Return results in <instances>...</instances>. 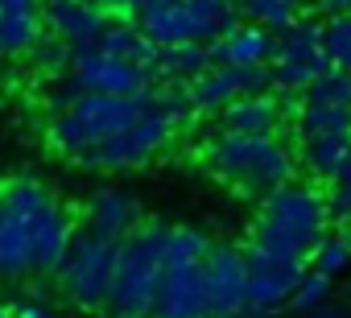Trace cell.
<instances>
[{
	"label": "cell",
	"instance_id": "1",
	"mask_svg": "<svg viewBox=\"0 0 351 318\" xmlns=\"http://www.w3.org/2000/svg\"><path fill=\"white\" fill-rule=\"evenodd\" d=\"M330 203L314 182H289L261 199V215L252 223V248L281 260H310L314 248L330 236Z\"/></svg>",
	"mask_w": 351,
	"mask_h": 318
},
{
	"label": "cell",
	"instance_id": "2",
	"mask_svg": "<svg viewBox=\"0 0 351 318\" xmlns=\"http://www.w3.org/2000/svg\"><path fill=\"white\" fill-rule=\"evenodd\" d=\"M203 162L219 182H228L252 199H265V195L289 186L298 174V153L277 132L273 136H244V132L223 128L219 136L207 140Z\"/></svg>",
	"mask_w": 351,
	"mask_h": 318
},
{
	"label": "cell",
	"instance_id": "3",
	"mask_svg": "<svg viewBox=\"0 0 351 318\" xmlns=\"http://www.w3.org/2000/svg\"><path fill=\"white\" fill-rule=\"evenodd\" d=\"M165 240H169V223H141L120 244L116 281L108 297L112 318H153V297L165 273Z\"/></svg>",
	"mask_w": 351,
	"mask_h": 318
},
{
	"label": "cell",
	"instance_id": "4",
	"mask_svg": "<svg viewBox=\"0 0 351 318\" xmlns=\"http://www.w3.org/2000/svg\"><path fill=\"white\" fill-rule=\"evenodd\" d=\"M149 95V91H145ZM145 95H95L83 91L75 99L71 112H58L50 124V145L62 157L87 162V157L116 132H124L141 112H145Z\"/></svg>",
	"mask_w": 351,
	"mask_h": 318
},
{
	"label": "cell",
	"instance_id": "5",
	"mask_svg": "<svg viewBox=\"0 0 351 318\" xmlns=\"http://www.w3.org/2000/svg\"><path fill=\"white\" fill-rule=\"evenodd\" d=\"M116 260H120V244L87 232H75V244L58 269L62 293L79 306V310H104L112 297V281H116Z\"/></svg>",
	"mask_w": 351,
	"mask_h": 318
},
{
	"label": "cell",
	"instance_id": "6",
	"mask_svg": "<svg viewBox=\"0 0 351 318\" xmlns=\"http://www.w3.org/2000/svg\"><path fill=\"white\" fill-rule=\"evenodd\" d=\"M330 54H326V25L314 17H298L281 38H277V54L269 62L273 71V91H302L330 71Z\"/></svg>",
	"mask_w": 351,
	"mask_h": 318
},
{
	"label": "cell",
	"instance_id": "7",
	"mask_svg": "<svg viewBox=\"0 0 351 318\" xmlns=\"http://www.w3.org/2000/svg\"><path fill=\"white\" fill-rule=\"evenodd\" d=\"M244 252H248V318H277L310 269L306 260H281L252 244Z\"/></svg>",
	"mask_w": 351,
	"mask_h": 318
},
{
	"label": "cell",
	"instance_id": "8",
	"mask_svg": "<svg viewBox=\"0 0 351 318\" xmlns=\"http://www.w3.org/2000/svg\"><path fill=\"white\" fill-rule=\"evenodd\" d=\"M203 269L211 318H248V252L236 244H215Z\"/></svg>",
	"mask_w": 351,
	"mask_h": 318
},
{
	"label": "cell",
	"instance_id": "9",
	"mask_svg": "<svg viewBox=\"0 0 351 318\" xmlns=\"http://www.w3.org/2000/svg\"><path fill=\"white\" fill-rule=\"evenodd\" d=\"M71 75L83 91H95V95H145L153 87V75L145 66L112 58L104 50H79Z\"/></svg>",
	"mask_w": 351,
	"mask_h": 318
},
{
	"label": "cell",
	"instance_id": "10",
	"mask_svg": "<svg viewBox=\"0 0 351 318\" xmlns=\"http://www.w3.org/2000/svg\"><path fill=\"white\" fill-rule=\"evenodd\" d=\"M269 87H273L269 66H211L203 79L191 83V95H195L199 116H219L240 95H261Z\"/></svg>",
	"mask_w": 351,
	"mask_h": 318
},
{
	"label": "cell",
	"instance_id": "11",
	"mask_svg": "<svg viewBox=\"0 0 351 318\" xmlns=\"http://www.w3.org/2000/svg\"><path fill=\"white\" fill-rule=\"evenodd\" d=\"M153 318H211L207 302V269L203 265H165Z\"/></svg>",
	"mask_w": 351,
	"mask_h": 318
},
{
	"label": "cell",
	"instance_id": "12",
	"mask_svg": "<svg viewBox=\"0 0 351 318\" xmlns=\"http://www.w3.org/2000/svg\"><path fill=\"white\" fill-rule=\"evenodd\" d=\"M42 21L50 34L71 42L75 50H95L99 34L108 29V13L95 0H42Z\"/></svg>",
	"mask_w": 351,
	"mask_h": 318
},
{
	"label": "cell",
	"instance_id": "13",
	"mask_svg": "<svg viewBox=\"0 0 351 318\" xmlns=\"http://www.w3.org/2000/svg\"><path fill=\"white\" fill-rule=\"evenodd\" d=\"M157 46H186V42H199V21L191 13L186 0H145L136 5V17H132Z\"/></svg>",
	"mask_w": 351,
	"mask_h": 318
},
{
	"label": "cell",
	"instance_id": "14",
	"mask_svg": "<svg viewBox=\"0 0 351 318\" xmlns=\"http://www.w3.org/2000/svg\"><path fill=\"white\" fill-rule=\"evenodd\" d=\"M211 66H269L277 54V34L265 25H236L232 34L207 42Z\"/></svg>",
	"mask_w": 351,
	"mask_h": 318
},
{
	"label": "cell",
	"instance_id": "15",
	"mask_svg": "<svg viewBox=\"0 0 351 318\" xmlns=\"http://www.w3.org/2000/svg\"><path fill=\"white\" fill-rule=\"evenodd\" d=\"M87 228L112 244H124L136 228H141V203L136 195L120 191V186H104L95 191L91 207H87Z\"/></svg>",
	"mask_w": 351,
	"mask_h": 318
},
{
	"label": "cell",
	"instance_id": "16",
	"mask_svg": "<svg viewBox=\"0 0 351 318\" xmlns=\"http://www.w3.org/2000/svg\"><path fill=\"white\" fill-rule=\"evenodd\" d=\"M34 228V273H58L71 244H75V223L62 203H50L42 215L29 219Z\"/></svg>",
	"mask_w": 351,
	"mask_h": 318
},
{
	"label": "cell",
	"instance_id": "17",
	"mask_svg": "<svg viewBox=\"0 0 351 318\" xmlns=\"http://www.w3.org/2000/svg\"><path fill=\"white\" fill-rule=\"evenodd\" d=\"M219 124L244 136H273L285 124V112H281L277 91H261V95H240L236 103H228L219 112Z\"/></svg>",
	"mask_w": 351,
	"mask_h": 318
},
{
	"label": "cell",
	"instance_id": "18",
	"mask_svg": "<svg viewBox=\"0 0 351 318\" xmlns=\"http://www.w3.org/2000/svg\"><path fill=\"white\" fill-rule=\"evenodd\" d=\"M95 50H104V54H112V58H124V62H136V66H145L149 75H153V66H157V54H161V46H157L132 17H112L108 29L99 34Z\"/></svg>",
	"mask_w": 351,
	"mask_h": 318
},
{
	"label": "cell",
	"instance_id": "19",
	"mask_svg": "<svg viewBox=\"0 0 351 318\" xmlns=\"http://www.w3.org/2000/svg\"><path fill=\"white\" fill-rule=\"evenodd\" d=\"M211 71V54L207 42H186V46H161L157 66H153V83H178L191 87L195 79H203Z\"/></svg>",
	"mask_w": 351,
	"mask_h": 318
},
{
	"label": "cell",
	"instance_id": "20",
	"mask_svg": "<svg viewBox=\"0 0 351 318\" xmlns=\"http://www.w3.org/2000/svg\"><path fill=\"white\" fill-rule=\"evenodd\" d=\"M34 273V228L21 215L0 219V277H25Z\"/></svg>",
	"mask_w": 351,
	"mask_h": 318
},
{
	"label": "cell",
	"instance_id": "21",
	"mask_svg": "<svg viewBox=\"0 0 351 318\" xmlns=\"http://www.w3.org/2000/svg\"><path fill=\"white\" fill-rule=\"evenodd\" d=\"M298 140H314V136H339L351 140V108L347 103H306L302 116L293 120Z\"/></svg>",
	"mask_w": 351,
	"mask_h": 318
},
{
	"label": "cell",
	"instance_id": "22",
	"mask_svg": "<svg viewBox=\"0 0 351 318\" xmlns=\"http://www.w3.org/2000/svg\"><path fill=\"white\" fill-rule=\"evenodd\" d=\"M75 46L71 42H62L58 34H42L38 42H34V50H29V66L42 75V79H62V75H71L75 71Z\"/></svg>",
	"mask_w": 351,
	"mask_h": 318
},
{
	"label": "cell",
	"instance_id": "23",
	"mask_svg": "<svg viewBox=\"0 0 351 318\" xmlns=\"http://www.w3.org/2000/svg\"><path fill=\"white\" fill-rule=\"evenodd\" d=\"M50 191L38 182V178H13L0 186V211H9V215H21V219H34L50 207Z\"/></svg>",
	"mask_w": 351,
	"mask_h": 318
},
{
	"label": "cell",
	"instance_id": "24",
	"mask_svg": "<svg viewBox=\"0 0 351 318\" xmlns=\"http://www.w3.org/2000/svg\"><path fill=\"white\" fill-rule=\"evenodd\" d=\"M195 21H199V42H215L223 34H232L244 17H240V5L236 0H186Z\"/></svg>",
	"mask_w": 351,
	"mask_h": 318
},
{
	"label": "cell",
	"instance_id": "25",
	"mask_svg": "<svg viewBox=\"0 0 351 318\" xmlns=\"http://www.w3.org/2000/svg\"><path fill=\"white\" fill-rule=\"evenodd\" d=\"M347 145H351V140H339V136H314V140H302V170H306L314 182H335Z\"/></svg>",
	"mask_w": 351,
	"mask_h": 318
},
{
	"label": "cell",
	"instance_id": "26",
	"mask_svg": "<svg viewBox=\"0 0 351 318\" xmlns=\"http://www.w3.org/2000/svg\"><path fill=\"white\" fill-rule=\"evenodd\" d=\"M240 17L248 25H265L269 34H285L298 21V5L293 0H236Z\"/></svg>",
	"mask_w": 351,
	"mask_h": 318
},
{
	"label": "cell",
	"instance_id": "27",
	"mask_svg": "<svg viewBox=\"0 0 351 318\" xmlns=\"http://www.w3.org/2000/svg\"><path fill=\"white\" fill-rule=\"evenodd\" d=\"M211 236L199 228H169L165 240V265H203L211 256Z\"/></svg>",
	"mask_w": 351,
	"mask_h": 318
},
{
	"label": "cell",
	"instance_id": "28",
	"mask_svg": "<svg viewBox=\"0 0 351 318\" xmlns=\"http://www.w3.org/2000/svg\"><path fill=\"white\" fill-rule=\"evenodd\" d=\"M306 103H347L351 108V71L330 66L306 87Z\"/></svg>",
	"mask_w": 351,
	"mask_h": 318
},
{
	"label": "cell",
	"instance_id": "29",
	"mask_svg": "<svg viewBox=\"0 0 351 318\" xmlns=\"http://www.w3.org/2000/svg\"><path fill=\"white\" fill-rule=\"evenodd\" d=\"M310 269L314 273H322V277H343L347 269H351V244L335 232V236H326L318 248H314V256H310Z\"/></svg>",
	"mask_w": 351,
	"mask_h": 318
},
{
	"label": "cell",
	"instance_id": "30",
	"mask_svg": "<svg viewBox=\"0 0 351 318\" xmlns=\"http://www.w3.org/2000/svg\"><path fill=\"white\" fill-rule=\"evenodd\" d=\"M330 302V277H322V273H306L302 277V285L293 289V297H289V310H298V314H314L318 306H326Z\"/></svg>",
	"mask_w": 351,
	"mask_h": 318
},
{
	"label": "cell",
	"instance_id": "31",
	"mask_svg": "<svg viewBox=\"0 0 351 318\" xmlns=\"http://www.w3.org/2000/svg\"><path fill=\"white\" fill-rule=\"evenodd\" d=\"M326 54H330L335 66L351 71V13L326 17Z\"/></svg>",
	"mask_w": 351,
	"mask_h": 318
},
{
	"label": "cell",
	"instance_id": "32",
	"mask_svg": "<svg viewBox=\"0 0 351 318\" xmlns=\"http://www.w3.org/2000/svg\"><path fill=\"white\" fill-rule=\"evenodd\" d=\"M326 203H330V219H335V223H351V186H343V182H330V191H326Z\"/></svg>",
	"mask_w": 351,
	"mask_h": 318
},
{
	"label": "cell",
	"instance_id": "33",
	"mask_svg": "<svg viewBox=\"0 0 351 318\" xmlns=\"http://www.w3.org/2000/svg\"><path fill=\"white\" fill-rule=\"evenodd\" d=\"M13 318H58L50 306H42V302H17L13 306Z\"/></svg>",
	"mask_w": 351,
	"mask_h": 318
},
{
	"label": "cell",
	"instance_id": "34",
	"mask_svg": "<svg viewBox=\"0 0 351 318\" xmlns=\"http://www.w3.org/2000/svg\"><path fill=\"white\" fill-rule=\"evenodd\" d=\"M302 318H351V302H326V306H318L314 314H302Z\"/></svg>",
	"mask_w": 351,
	"mask_h": 318
},
{
	"label": "cell",
	"instance_id": "35",
	"mask_svg": "<svg viewBox=\"0 0 351 318\" xmlns=\"http://www.w3.org/2000/svg\"><path fill=\"white\" fill-rule=\"evenodd\" d=\"M0 13H42V0H5Z\"/></svg>",
	"mask_w": 351,
	"mask_h": 318
},
{
	"label": "cell",
	"instance_id": "36",
	"mask_svg": "<svg viewBox=\"0 0 351 318\" xmlns=\"http://www.w3.org/2000/svg\"><path fill=\"white\" fill-rule=\"evenodd\" d=\"M318 9L326 17H343V13H351V0H318Z\"/></svg>",
	"mask_w": 351,
	"mask_h": 318
},
{
	"label": "cell",
	"instance_id": "37",
	"mask_svg": "<svg viewBox=\"0 0 351 318\" xmlns=\"http://www.w3.org/2000/svg\"><path fill=\"white\" fill-rule=\"evenodd\" d=\"M335 182H343V186H351V145L343 149V162H339V174H335Z\"/></svg>",
	"mask_w": 351,
	"mask_h": 318
},
{
	"label": "cell",
	"instance_id": "38",
	"mask_svg": "<svg viewBox=\"0 0 351 318\" xmlns=\"http://www.w3.org/2000/svg\"><path fill=\"white\" fill-rule=\"evenodd\" d=\"M298 9H318V0H293Z\"/></svg>",
	"mask_w": 351,
	"mask_h": 318
},
{
	"label": "cell",
	"instance_id": "39",
	"mask_svg": "<svg viewBox=\"0 0 351 318\" xmlns=\"http://www.w3.org/2000/svg\"><path fill=\"white\" fill-rule=\"evenodd\" d=\"M339 236H343V240L351 244V223H339Z\"/></svg>",
	"mask_w": 351,
	"mask_h": 318
},
{
	"label": "cell",
	"instance_id": "40",
	"mask_svg": "<svg viewBox=\"0 0 351 318\" xmlns=\"http://www.w3.org/2000/svg\"><path fill=\"white\" fill-rule=\"evenodd\" d=\"M9 58V46H5V34H0V62H5Z\"/></svg>",
	"mask_w": 351,
	"mask_h": 318
},
{
	"label": "cell",
	"instance_id": "41",
	"mask_svg": "<svg viewBox=\"0 0 351 318\" xmlns=\"http://www.w3.org/2000/svg\"><path fill=\"white\" fill-rule=\"evenodd\" d=\"M0 318H13V310H9V306H0Z\"/></svg>",
	"mask_w": 351,
	"mask_h": 318
},
{
	"label": "cell",
	"instance_id": "42",
	"mask_svg": "<svg viewBox=\"0 0 351 318\" xmlns=\"http://www.w3.org/2000/svg\"><path fill=\"white\" fill-rule=\"evenodd\" d=\"M0 9H5V0H0Z\"/></svg>",
	"mask_w": 351,
	"mask_h": 318
},
{
	"label": "cell",
	"instance_id": "43",
	"mask_svg": "<svg viewBox=\"0 0 351 318\" xmlns=\"http://www.w3.org/2000/svg\"><path fill=\"white\" fill-rule=\"evenodd\" d=\"M0 219H5V211H0Z\"/></svg>",
	"mask_w": 351,
	"mask_h": 318
},
{
	"label": "cell",
	"instance_id": "44",
	"mask_svg": "<svg viewBox=\"0 0 351 318\" xmlns=\"http://www.w3.org/2000/svg\"><path fill=\"white\" fill-rule=\"evenodd\" d=\"M136 5H145V0H136Z\"/></svg>",
	"mask_w": 351,
	"mask_h": 318
}]
</instances>
